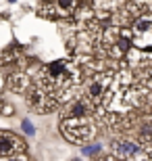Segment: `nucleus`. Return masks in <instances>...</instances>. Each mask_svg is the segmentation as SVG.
Segmentation results:
<instances>
[{
	"label": "nucleus",
	"instance_id": "f257e3e1",
	"mask_svg": "<svg viewBox=\"0 0 152 161\" xmlns=\"http://www.w3.org/2000/svg\"><path fill=\"white\" fill-rule=\"evenodd\" d=\"M81 88H83L81 63L73 57L59 59L40 69L38 78L29 86L27 101L35 111L48 113L59 105L71 103L77 94H81Z\"/></svg>",
	"mask_w": 152,
	"mask_h": 161
},
{
	"label": "nucleus",
	"instance_id": "f03ea898",
	"mask_svg": "<svg viewBox=\"0 0 152 161\" xmlns=\"http://www.w3.org/2000/svg\"><path fill=\"white\" fill-rule=\"evenodd\" d=\"M60 132L69 142L83 144V147L90 140H94L98 132V115L92 103L83 96V92L77 94L71 103H67L60 117Z\"/></svg>",
	"mask_w": 152,
	"mask_h": 161
},
{
	"label": "nucleus",
	"instance_id": "7ed1b4c3",
	"mask_svg": "<svg viewBox=\"0 0 152 161\" xmlns=\"http://www.w3.org/2000/svg\"><path fill=\"white\" fill-rule=\"evenodd\" d=\"M111 153L123 161H152V132L129 128L111 142Z\"/></svg>",
	"mask_w": 152,
	"mask_h": 161
},
{
	"label": "nucleus",
	"instance_id": "20e7f679",
	"mask_svg": "<svg viewBox=\"0 0 152 161\" xmlns=\"http://www.w3.org/2000/svg\"><path fill=\"white\" fill-rule=\"evenodd\" d=\"M42 13L46 17H60V19H71V17H77L81 13L83 4L81 2H50V4H40Z\"/></svg>",
	"mask_w": 152,
	"mask_h": 161
},
{
	"label": "nucleus",
	"instance_id": "39448f33",
	"mask_svg": "<svg viewBox=\"0 0 152 161\" xmlns=\"http://www.w3.org/2000/svg\"><path fill=\"white\" fill-rule=\"evenodd\" d=\"M21 155H25L23 138L8 130L0 132V157H21Z\"/></svg>",
	"mask_w": 152,
	"mask_h": 161
},
{
	"label": "nucleus",
	"instance_id": "423d86ee",
	"mask_svg": "<svg viewBox=\"0 0 152 161\" xmlns=\"http://www.w3.org/2000/svg\"><path fill=\"white\" fill-rule=\"evenodd\" d=\"M8 82H11V90L13 92H23V90L29 86L25 73H13L11 78H8Z\"/></svg>",
	"mask_w": 152,
	"mask_h": 161
},
{
	"label": "nucleus",
	"instance_id": "0eeeda50",
	"mask_svg": "<svg viewBox=\"0 0 152 161\" xmlns=\"http://www.w3.org/2000/svg\"><path fill=\"white\" fill-rule=\"evenodd\" d=\"M100 149H102L100 144H86V147L81 149V153H83V155H96Z\"/></svg>",
	"mask_w": 152,
	"mask_h": 161
},
{
	"label": "nucleus",
	"instance_id": "6e6552de",
	"mask_svg": "<svg viewBox=\"0 0 152 161\" xmlns=\"http://www.w3.org/2000/svg\"><path fill=\"white\" fill-rule=\"evenodd\" d=\"M21 128H23V132H25V134H29V136H31V134H35V128L31 125L29 119H23V121H21Z\"/></svg>",
	"mask_w": 152,
	"mask_h": 161
},
{
	"label": "nucleus",
	"instance_id": "1a4fd4ad",
	"mask_svg": "<svg viewBox=\"0 0 152 161\" xmlns=\"http://www.w3.org/2000/svg\"><path fill=\"white\" fill-rule=\"evenodd\" d=\"M0 161H27V159H25V155H21V157H0Z\"/></svg>",
	"mask_w": 152,
	"mask_h": 161
},
{
	"label": "nucleus",
	"instance_id": "9d476101",
	"mask_svg": "<svg viewBox=\"0 0 152 161\" xmlns=\"http://www.w3.org/2000/svg\"><path fill=\"white\" fill-rule=\"evenodd\" d=\"M100 161H123V159H119L117 155H113V153H108V155H104Z\"/></svg>",
	"mask_w": 152,
	"mask_h": 161
},
{
	"label": "nucleus",
	"instance_id": "9b49d317",
	"mask_svg": "<svg viewBox=\"0 0 152 161\" xmlns=\"http://www.w3.org/2000/svg\"><path fill=\"white\" fill-rule=\"evenodd\" d=\"M71 161H83V159H71Z\"/></svg>",
	"mask_w": 152,
	"mask_h": 161
}]
</instances>
